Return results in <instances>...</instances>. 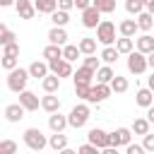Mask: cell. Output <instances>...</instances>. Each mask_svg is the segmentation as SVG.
<instances>
[{"instance_id": "cell-30", "label": "cell", "mask_w": 154, "mask_h": 154, "mask_svg": "<svg viewBox=\"0 0 154 154\" xmlns=\"http://www.w3.org/2000/svg\"><path fill=\"white\" fill-rule=\"evenodd\" d=\"M72 77H75V84H91L94 72L87 67H77V72H72Z\"/></svg>"}, {"instance_id": "cell-31", "label": "cell", "mask_w": 154, "mask_h": 154, "mask_svg": "<svg viewBox=\"0 0 154 154\" xmlns=\"http://www.w3.org/2000/svg\"><path fill=\"white\" fill-rule=\"evenodd\" d=\"M91 7H96L101 14L116 12V0H91Z\"/></svg>"}, {"instance_id": "cell-56", "label": "cell", "mask_w": 154, "mask_h": 154, "mask_svg": "<svg viewBox=\"0 0 154 154\" xmlns=\"http://www.w3.org/2000/svg\"><path fill=\"white\" fill-rule=\"evenodd\" d=\"M149 2H152V0H142V5H149Z\"/></svg>"}, {"instance_id": "cell-38", "label": "cell", "mask_w": 154, "mask_h": 154, "mask_svg": "<svg viewBox=\"0 0 154 154\" xmlns=\"http://www.w3.org/2000/svg\"><path fill=\"white\" fill-rule=\"evenodd\" d=\"M0 67H5L7 72H12V70L17 67V58H12V55H0Z\"/></svg>"}, {"instance_id": "cell-15", "label": "cell", "mask_w": 154, "mask_h": 154, "mask_svg": "<svg viewBox=\"0 0 154 154\" xmlns=\"http://www.w3.org/2000/svg\"><path fill=\"white\" fill-rule=\"evenodd\" d=\"M48 128H51L53 132H63V130L67 128V116H63L60 111H58V113H51V116H48Z\"/></svg>"}, {"instance_id": "cell-36", "label": "cell", "mask_w": 154, "mask_h": 154, "mask_svg": "<svg viewBox=\"0 0 154 154\" xmlns=\"http://www.w3.org/2000/svg\"><path fill=\"white\" fill-rule=\"evenodd\" d=\"M125 10H128V14H140V12H144V5H142V0H125Z\"/></svg>"}, {"instance_id": "cell-42", "label": "cell", "mask_w": 154, "mask_h": 154, "mask_svg": "<svg viewBox=\"0 0 154 154\" xmlns=\"http://www.w3.org/2000/svg\"><path fill=\"white\" fill-rule=\"evenodd\" d=\"M77 154H101V149H96L94 144H89V142H87V144H82V147L77 149Z\"/></svg>"}, {"instance_id": "cell-14", "label": "cell", "mask_w": 154, "mask_h": 154, "mask_svg": "<svg viewBox=\"0 0 154 154\" xmlns=\"http://www.w3.org/2000/svg\"><path fill=\"white\" fill-rule=\"evenodd\" d=\"M135 46H137V53L149 55V53H154V36H152V34H142V36L135 41Z\"/></svg>"}, {"instance_id": "cell-25", "label": "cell", "mask_w": 154, "mask_h": 154, "mask_svg": "<svg viewBox=\"0 0 154 154\" xmlns=\"http://www.w3.org/2000/svg\"><path fill=\"white\" fill-rule=\"evenodd\" d=\"M135 24H137V31H144V34H147V31L154 26V17L147 14V12H140L137 19H135Z\"/></svg>"}, {"instance_id": "cell-45", "label": "cell", "mask_w": 154, "mask_h": 154, "mask_svg": "<svg viewBox=\"0 0 154 154\" xmlns=\"http://www.w3.org/2000/svg\"><path fill=\"white\" fill-rule=\"evenodd\" d=\"M17 41V34L14 31H7L5 36H2V41H0V46H7V43H14Z\"/></svg>"}, {"instance_id": "cell-35", "label": "cell", "mask_w": 154, "mask_h": 154, "mask_svg": "<svg viewBox=\"0 0 154 154\" xmlns=\"http://www.w3.org/2000/svg\"><path fill=\"white\" fill-rule=\"evenodd\" d=\"M101 60H103L106 65H113V63L118 60V51H116L113 46H106V48L101 51Z\"/></svg>"}, {"instance_id": "cell-23", "label": "cell", "mask_w": 154, "mask_h": 154, "mask_svg": "<svg viewBox=\"0 0 154 154\" xmlns=\"http://www.w3.org/2000/svg\"><path fill=\"white\" fill-rule=\"evenodd\" d=\"M41 87H43V91L46 94H55L58 89H60V77H55V75H46L43 79H41Z\"/></svg>"}, {"instance_id": "cell-37", "label": "cell", "mask_w": 154, "mask_h": 154, "mask_svg": "<svg viewBox=\"0 0 154 154\" xmlns=\"http://www.w3.org/2000/svg\"><path fill=\"white\" fill-rule=\"evenodd\" d=\"M0 154H17V142L14 140H0Z\"/></svg>"}, {"instance_id": "cell-52", "label": "cell", "mask_w": 154, "mask_h": 154, "mask_svg": "<svg viewBox=\"0 0 154 154\" xmlns=\"http://www.w3.org/2000/svg\"><path fill=\"white\" fill-rule=\"evenodd\" d=\"M147 67H152V70H154V53H149V55H147Z\"/></svg>"}, {"instance_id": "cell-18", "label": "cell", "mask_w": 154, "mask_h": 154, "mask_svg": "<svg viewBox=\"0 0 154 154\" xmlns=\"http://www.w3.org/2000/svg\"><path fill=\"white\" fill-rule=\"evenodd\" d=\"M135 103L137 106H142V108H149V106H154V94L144 87V89H137V94H135Z\"/></svg>"}, {"instance_id": "cell-54", "label": "cell", "mask_w": 154, "mask_h": 154, "mask_svg": "<svg viewBox=\"0 0 154 154\" xmlns=\"http://www.w3.org/2000/svg\"><path fill=\"white\" fill-rule=\"evenodd\" d=\"M58 154H77V152H75V149H70V147H65V149H60Z\"/></svg>"}, {"instance_id": "cell-22", "label": "cell", "mask_w": 154, "mask_h": 154, "mask_svg": "<svg viewBox=\"0 0 154 154\" xmlns=\"http://www.w3.org/2000/svg\"><path fill=\"white\" fill-rule=\"evenodd\" d=\"M113 48L118 51V55H130V53L135 51V41L120 36V38H116V46H113Z\"/></svg>"}, {"instance_id": "cell-9", "label": "cell", "mask_w": 154, "mask_h": 154, "mask_svg": "<svg viewBox=\"0 0 154 154\" xmlns=\"http://www.w3.org/2000/svg\"><path fill=\"white\" fill-rule=\"evenodd\" d=\"M111 96V87L108 84H91L89 89V103H101Z\"/></svg>"}, {"instance_id": "cell-21", "label": "cell", "mask_w": 154, "mask_h": 154, "mask_svg": "<svg viewBox=\"0 0 154 154\" xmlns=\"http://www.w3.org/2000/svg\"><path fill=\"white\" fill-rule=\"evenodd\" d=\"M34 10L38 14H53L58 10V0H34Z\"/></svg>"}, {"instance_id": "cell-16", "label": "cell", "mask_w": 154, "mask_h": 154, "mask_svg": "<svg viewBox=\"0 0 154 154\" xmlns=\"http://www.w3.org/2000/svg\"><path fill=\"white\" fill-rule=\"evenodd\" d=\"M48 43H53V46H65V43H67V31H65L63 26H53V29L48 31Z\"/></svg>"}, {"instance_id": "cell-43", "label": "cell", "mask_w": 154, "mask_h": 154, "mask_svg": "<svg viewBox=\"0 0 154 154\" xmlns=\"http://www.w3.org/2000/svg\"><path fill=\"white\" fill-rule=\"evenodd\" d=\"M142 147H144V152H154V135H152V132H147V135H144Z\"/></svg>"}, {"instance_id": "cell-6", "label": "cell", "mask_w": 154, "mask_h": 154, "mask_svg": "<svg viewBox=\"0 0 154 154\" xmlns=\"http://www.w3.org/2000/svg\"><path fill=\"white\" fill-rule=\"evenodd\" d=\"M128 70H130L132 75H142V72H147V55L132 51V53L128 55Z\"/></svg>"}, {"instance_id": "cell-39", "label": "cell", "mask_w": 154, "mask_h": 154, "mask_svg": "<svg viewBox=\"0 0 154 154\" xmlns=\"http://www.w3.org/2000/svg\"><path fill=\"white\" fill-rule=\"evenodd\" d=\"M89 89H91V84H75V94L82 101H89Z\"/></svg>"}, {"instance_id": "cell-4", "label": "cell", "mask_w": 154, "mask_h": 154, "mask_svg": "<svg viewBox=\"0 0 154 154\" xmlns=\"http://www.w3.org/2000/svg\"><path fill=\"white\" fill-rule=\"evenodd\" d=\"M87 120H89V106H87V103L72 106V111H70V116H67V125L75 128V130H79V128L87 125Z\"/></svg>"}, {"instance_id": "cell-7", "label": "cell", "mask_w": 154, "mask_h": 154, "mask_svg": "<svg viewBox=\"0 0 154 154\" xmlns=\"http://www.w3.org/2000/svg\"><path fill=\"white\" fill-rule=\"evenodd\" d=\"M48 72L51 75H55V77H72V65L67 63V60H53V63H48Z\"/></svg>"}, {"instance_id": "cell-27", "label": "cell", "mask_w": 154, "mask_h": 154, "mask_svg": "<svg viewBox=\"0 0 154 154\" xmlns=\"http://www.w3.org/2000/svg\"><path fill=\"white\" fill-rule=\"evenodd\" d=\"M48 147L55 149V152L65 149V147H67V135H63V132H53V135L48 137Z\"/></svg>"}, {"instance_id": "cell-46", "label": "cell", "mask_w": 154, "mask_h": 154, "mask_svg": "<svg viewBox=\"0 0 154 154\" xmlns=\"http://www.w3.org/2000/svg\"><path fill=\"white\" fill-rule=\"evenodd\" d=\"M75 7V2L72 0H58V10H63V12H70Z\"/></svg>"}, {"instance_id": "cell-32", "label": "cell", "mask_w": 154, "mask_h": 154, "mask_svg": "<svg viewBox=\"0 0 154 154\" xmlns=\"http://www.w3.org/2000/svg\"><path fill=\"white\" fill-rule=\"evenodd\" d=\"M51 22H53V26H63V29H65V24L70 22V12H63V10H55V12L51 14Z\"/></svg>"}, {"instance_id": "cell-2", "label": "cell", "mask_w": 154, "mask_h": 154, "mask_svg": "<svg viewBox=\"0 0 154 154\" xmlns=\"http://www.w3.org/2000/svg\"><path fill=\"white\" fill-rule=\"evenodd\" d=\"M96 41L103 43V48L116 43V24L111 19H101L99 22V26H96Z\"/></svg>"}, {"instance_id": "cell-3", "label": "cell", "mask_w": 154, "mask_h": 154, "mask_svg": "<svg viewBox=\"0 0 154 154\" xmlns=\"http://www.w3.org/2000/svg\"><path fill=\"white\" fill-rule=\"evenodd\" d=\"M24 144L34 152H41L43 147H48V137L38 130V128H26L24 130Z\"/></svg>"}, {"instance_id": "cell-29", "label": "cell", "mask_w": 154, "mask_h": 154, "mask_svg": "<svg viewBox=\"0 0 154 154\" xmlns=\"http://www.w3.org/2000/svg\"><path fill=\"white\" fill-rule=\"evenodd\" d=\"M43 58H46V63L60 60V58H63V46H53V43H48V46L43 48Z\"/></svg>"}, {"instance_id": "cell-1", "label": "cell", "mask_w": 154, "mask_h": 154, "mask_svg": "<svg viewBox=\"0 0 154 154\" xmlns=\"http://www.w3.org/2000/svg\"><path fill=\"white\" fill-rule=\"evenodd\" d=\"M26 82H29V72L24 67H14L12 72H7V89L10 91H14V94L24 91L26 89Z\"/></svg>"}, {"instance_id": "cell-49", "label": "cell", "mask_w": 154, "mask_h": 154, "mask_svg": "<svg viewBox=\"0 0 154 154\" xmlns=\"http://www.w3.org/2000/svg\"><path fill=\"white\" fill-rule=\"evenodd\" d=\"M101 154H118V147H103Z\"/></svg>"}, {"instance_id": "cell-8", "label": "cell", "mask_w": 154, "mask_h": 154, "mask_svg": "<svg viewBox=\"0 0 154 154\" xmlns=\"http://www.w3.org/2000/svg\"><path fill=\"white\" fill-rule=\"evenodd\" d=\"M87 142L94 144L96 149H103V147H108V132L101 130V128H91L89 135H87Z\"/></svg>"}, {"instance_id": "cell-40", "label": "cell", "mask_w": 154, "mask_h": 154, "mask_svg": "<svg viewBox=\"0 0 154 154\" xmlns=\"http://www.w3.org/2000/svg\"><path fill=\"white\" fill-rule=\"evenodd\" d=\"M82 67H87V70L96 72V70H99L101 65H99V58H96V55H87V58H84V65H82Z\"/></svg>"}, {"instance_id": "cell-12", "label": "cell", "mask_w": 154, "mask_h": 154, "mask_svg": "<svg viewBox=\"0 0 154 154\" xmlns=\"http://www.w3.org/2000/svg\"><path fill=\"white\" fill-rule=\"evenodd\" d=\"M14 10H17V14H19L22 19H31V17L36 14L34 0H14Z\"/></svg>"}, {"instance_id": "cell-50", "label": "cell", "mask_w": 154, "mask_h": 154, "mask_svg": "<svg viewBox=\"0 0 154 154\" xmlns=\"http://www.w3.org/2000/svg\"><path fill=\"white\" fill-rule=\"evenodd\" d=\"M147 89L154 94V72H152V75H149V79H147Z\"/></svg>"}, {"instance_id": "cell-24", "label": "cell", "mask_w": 154, "mask_h": 154, "mask_svg": "<svg viewBox=\"0 0 154 154\" xmlns=\"http://www.w3.org/2000/svg\"><path fill=\"white\" fill-rule=\"evenodd\" d=\"M118 34L125 36V38H132V36L137 34V24H135V19H123V22L118 24Z\"/></svg>"}, {"instance_id": "cell-17", "label": "cell", "mask_w": 154, "mask_h": 154, "mask_svg": "<svg viewBox=\"0 0 154 154\" xmlns=\"http://www.w3.org/2000/svg\"><path fill=\"white\" fill-rule=\"evenodd\" d=\"M94 77H96V84H111V79L116 77V72H113L111 65H101V67L94 72Z\"/></svg>"}, {"instance_id": "cell-44", "label": "cell", "mask_w": 154, "mask_h": 154, "mask_svg": "<svg viewBox=\"0 0 154 154\" xmlns=\"http://www.w3.org/2000/svg\"><path fill=\"white\" fill-rule=\"evenodd\" d=\"M125 154H144V147H142V144H132V142H130V144L125 147Z\"/></svg>"}, {"instance_id": "cell-19", "label": "cell", "mask_w": 154, "mask_h": 154, "mask_svg": "<svg viewBox=\"0 0 154 154\" xmlns=\"http://www.w3.org/2000/svg\"><path fill=\"white\" fill-rule=\"evenodd\" d=\"M41 108H43L46 113H58V111H60V99H58L55 94H46V96L41 99Z\"/></svg>"}, {"instance_id": "cell-47", "label": "cell", "mask_w": 154, "mask_h": 154, "mask_svg": "<svg viewBox=\"0 0 154 154\" xmlns=\"http://www.w3.org/2000/svg\"><path fill=\"white\" fill-rule=\"evenodd\" d=\"M72 2H75V7L82 10V12H84L87 7H91V0H72Z\"/></svg>"}, {"instance_id": "cell-5", "label": "cell", "mask_w": 154, "mask_h": 154, "mask_svg": "<svg viewBox=\"0 0 154 154\" xmlns=\"http://www.w3.org/2000/svg\"><path fill=\"white\" fill-rule=\"evenodd\" d=\"M130 142H132L130 128H116L113 132H108V147H128Z\"/></svg>"}, {"instance_id": "cell-41", "label": "cell", "mask_w": 154, "mask_h": 154, "mask_svg": "<svg viewBox=\"0 0 154 154\" xmlns=\"http://www.w3.org/2000/svg\"><path fill=\"white\" fill-rule=\"evenodd\" d=\"M5 48V53L2 55H12V58H19V43L14 41V43H7V46H2Z\"/></svg>"}, {"instance_id": "cell-48", "label": "cell", "mask_w": 154, "mask_h": 154, "mask_svg": "<svg viewBox=\"0 0 154 154\" xmlns=\"http://www.w3.org/2000/svg\"><path fill=\"white\" fill-rule=\"evenodd\" d=\"M147 123H149V125H154V106H149V108H147Z\"/></svg>"}, {"instance_id": "cell-26", "label": "cell", "mask_w": 154, "mask_h": 154, "mask_svg": "<svg viewBox=\"0 0 154 154\" xmlns=\"http://www.w3.org/2000/svg\"><path fill=\"white\" fill-rule=\"evenodd\" d=\"M111 94H123V91H128V87H130V82H128V77H120V75H116L113 79H111Z\"/></svg>"}, {"instance_id": "cell-55", "label": "cell", "mask_w": 154, "mask_h": 154, "mask_svg": "<svg viewBox=\"0 0 154 154\" xmlns=\"http://www.w3.org/2000/svg\"><path fill=\"white\" fill-rule=\"evenodd\" d=\"M10 5H14V0H0V7H10Z\"/></svg>"}, {"instance_id": "cell-11", "label": "cell", "mask_w": 154, "mask_h": 154, "mask_svg": "<svg viewBox=\"0 0 154 154\" xmlns=\"http://www.w3.org/2000/svg\"><path fill=\"white\" fill-rule=\"evenodd\" d=\"M99 22H101V12H99L96 7H87V10L82 12V24H84L87 29H96Z\"/></svg>"}, {"instance_id": "cell-10", "label": "cell", "mask_w": 154, "mask_h": 154, "mask_svg": "<svg viewBox=\"0 0 154 154\" xmlns=\"http://www.w3.org/2000/svg\"><path fill=\"white\" fill-rule=\"evenodd\" d=\"M19 106H22L24 111H38L41 101H38V96H36L34 91L24 89V91H19Z\"/></svg>"}, {"instance_id": "cell-34", "label": "cell", "mask_w": 154, "mask_h": 154, "mask_svg": "<svg viewBox=\"0 0 154 154\" xmlns=\"http://www.w3.org/2000/svg\"><path fill=\"white\" fill-rule=\"evenodd\" d=\"M77 58H79V48L72 46V43H65V46H63V60L72 63V60H77Z\"/></svg>"}, {"instance_id": "cell-20", "label": "cell", "mask_w": 154, "mask_h": 154, "mask_svg": "<svg viewBox=\"0 0 154 154\" xmlns=\"http://www.w3.org/2000/svg\"><path fill=\"white\" fill-rule=\"evenodd\" d=\"M24 108L19 106V103H10V106H5V118L10 120V123H19L22 118H24Z\"/></svg>"}, {"instance_id": "cell-51", "label": "cell", "mask_w": 154, "mask_h": 154, "mask_svg": "<svg viewBox=\"0 0 154 154\" xmlns=\"http://www.w3.org/2000/svg\"><path fill=\"white\" fill-rule=\"evenodd\" d=\"M144 12H147V14H152V17H154V0H152V2H149V5H144Z\"/></svg>"}, {"instance_id": "cell-33", "label": "cell", "mask_w": 154, "mask_h": 154, "mask_svg": "<svg viewBox=\"0 0 154 154\" xmlns=\"http://www.w3.org/2000/svg\"><path fill=\"white\" fill-rule=\"evenodd\" d=\"M130 132H135V135H147V132H149V123H147V118H135Z\"/></svg>"}, {"instance_id": "cell-53", "label": "cell", "mask_w": 154, "mask_h": 154, "mask_svg": "<svg viewBox=\"0 0 154 154\" xmlns=\"http://www.w3.org/2000/svg\"><path fill=\"white\" fill-rule=\"evenodd\" d=\"M7 31H10V29H7V26H5V24H2V22H0V41H2V36H5V34H7Z\"/></svg>"}, {"instance_id": "cell-28", "label": "cell", "mask_w": 154, "mask_h": 154, "mask_svg": "<svg viewBox=\"0 0 154 154\" xmlns=\"http://www.w3.org/2000/svg\"><path fill=\"white\" fill-rule=\"evenodd\" d=\"M77 48H79V53H84V55H94V53H96V38L84 36V38H79Z\"/></svg>"}, {"instance_id": "cell-13", "label": "cell", "mask_w": 154, "mask_h": 154, "mask_svg": "<svg viewBox=\"0 0 154 154\" xmlns=\"http://www.w3.org/2000/svg\"><path fill=\"white\" fill-rule=\"evenodd\" d=\"M26 72H29V77H34V79H43V77L48 75V63H46V60H34V63L26 67Z\"/></svg>"}]
</instances>
